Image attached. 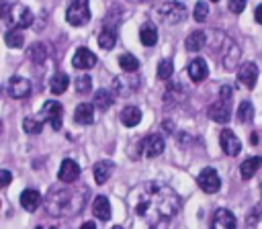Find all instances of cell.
Masks as SVG:
<instances>
[{
	"label": "cell",
	"instance_id": "f1b7e54d",
	"mask_svg": "<svg viewBox=\"0 0 262 229\" xmlns=\"http://www.w3.org/2000/svg\"><path fill=\"white\" fill-rule=\"evenodd\" d=\"M115 43H117V33H115V29L106 27V29H102V31L98 33V45H100L102 49H113Z\"/></svg>",
	"mask_w": 262,
	"mask_h": 229
},
{
	"label": "cell",
	"instance_id": "60d3db41",
	"mask_svg": "<svg viewBox=\"0 0 262 229\" xmlns=\"http://www.w3.org/2000/svg\"><path fill=\"white\" fill-rule=\"evenodd\" d=\"M250 141H252V143H258V135H256V133H252V135H250Z\"/></svg>",
	"mask_w": 262,
	"mask_h": 229
},
{
	"label": "cell",
	"instance_id": "5b68a950",
	"mask_svg": "<svg viewBox=\"0 0 262 229\" xmlns=\"http://www.w3.org/2000/svg\"><path fill=\"white\" fill-rule=\"evenodd\" d=\"M66 20L74 27H82L90 20V6L88 0H70L66 10Z\"/></svg>",
	"mask_w": 262,
	"mask_h": 229
},
{
	"label": "cell",
	"instance_id": "44dd1931",
	"mask_svg": "<svg viewBox=\"0 0 262 229\" xmlns=\"http://www.w3.org/2000/svg\"><path fill=\"white\" fill-rule=\"evenodd\" d=\"M92 213L100 219V221H108L111 219V202L104 194H98L92 202Z\"/></svg>",
	"mask_w": 262,
	"mask_h": 229
},
{
	"label": "cell",
	"instance_id": "52a82bcc",
	"mask_svg": "<svg viewBox=\"0 0 262 229\" xmlns=\"http://www.w3.org/2000/svg\"><path fill=\"white\" fill-rule=\"evenodd\" d=\"M137 147H139V155L156 157V155H160V153L164 151V139H162V135L151 133V135L143 137V139L137 143Z\"/></svg>",
	"mask_w": 262,
	"mask_h": 229
},
{
	"label": "cell",
	"instance_id": "74e56055",
	"mask_svg": "<svg viewBox=\"0 0 262 229\" xmlns=\"http://www.w3.org/2000/svg\"><path fill=\"white\" fill-rule=\"evenodd\" d=\"M12 182V174L8 170H0V188H6Z\"/></svg>",
	"mask_w": 262,
	"mask_h": 229
},
{
	"label": "cell",
	"instance_id": "8d00e7d4",
	"mask_svg": "<svg viewBox=\"0 0 262 229\" xmlns=\"http://www.w3.org/2000/svg\"><path fill=\"white\" fill-rule=\"evenodd\" d=\"M227 8H229L233 14H239V12L246 8V0H229V2H227Z\"/></svg>",
	"mask_w": 262,
	"mask_h": 229
},
{
	"label": "cell",
	"instance_id": "9a60e30c",
	"mask_svg": "<svg viewBox=\"0 0 262 229\" xmlns=\"http://www.w3.org/2000/svg\"><path fill=\"white\" fill-rule=\"evenodd\" d=\"M235 225H237V221H235L231 211H227V209L215 211L213 221H211V229H235Z\"/></svg>",
	"mask_w": 262,
	"mask_h": 229
},
{
	"label": "cell",
	"instance_id": "277c9868",
	"mask_svg": "<svg viewBox=\"0 0 262 229\" xmlns=\"http://www.w3.org/2000/svg\"><path fill=\"white\" fill-rule=\"evenodd\" d=\"M156 14L166 25H178V22H182L186 18L188 10H186V6L182 2H164V4H160L156 8Z\"/></svg>",
	"mask_w": 262,
	"mask_h": 229
},
{
	"label": "cell",
	"instance_id": "2e32d148",
	"mask_svg": "<svg viewBox=\"0 0 262 229\" xmlns=\"http://www.w3.org/2000/svg\"><path fill=\"white\" fill-rule=\"evenodd\" d=\"M186 72H188V76H190L192 82H203V80L209 76V67H207V63H205L203 57H194V59L188 63Z\"/></svg>",
	"mask_w": 262,
	"mask_h": 229
},
{
	"label": "cell",
	"instance_id": "cb8c5ba5",
	"mask_svg": "<svg viewBox=\"0 0 262 229\" xmlns=\"http://www.w3.org/2000/svg\"><path fill=\"white\" fill-rule=\"evenodd\" d=\"M113 102H115V98H113V92H111V90L100 88V90H96V92H94L92 104H94L98 110H106V108H111V106H113Z\"/></svg>",
	"mask_w": 262,
	"mask_h": 229
},
{
	"label": "cell",
	"instance_id": "f546056e",
	"mask_svg": "<svg viewBox=\"0 0 262 229\" xmlns=\"http://www.w3.org/2000/svg\"><path fill=\"white\" fill-rule=\"evenodd\" d=\"M68 84H70V78H68L63 72H57V74L51 78L49 88H51L53 94H63V92L68 90Z\"/></svg>",
	"mask_w": 262,
	"mask_h": 229
},
{
	"label": "cell",
	"instance_id": "d6986e66",
	"mask_svg": "<svg viewBox=\"0 0 262 229\" xmlns=\"http://www.w3.org/2000/svg\"><path fill=\"white\" fill-rule=\"evenodd\" d=\"M74 121L80 125H92L94 123V104H90V102L78 104L74 110Z\"/></svg>",
	"mask_w": 262,
	"mask_h": 229
},
{
	"label": "cell",
	"instance_id": "1f68e13d",
	"mask_svg": "<svg viewBox=\"0 0 262 229\" xmlns=\"http://www.w3.org/2000/svg\"><path fill=\"white\" fill-rule=\"evenodd\" d=\"M254 119V106L250 100H244L239 106H237V121L239 123H250Z\"/></svg>",
	"mask_w": 262,
	"mask_h": 229
},
{
	"label": "cell",
	"instance_id": "ab89813d",
	"mask_svg": "<svg viewBox=\"0 0 262 229\" xmlns=\"http://www.w3.org/2000/svg\"><path fill=\"white\" fill-rule=\"evenodd\" d=\"M80 229H96V225L94 223H90V221H86V223H82V227Z\"/></svg>",
	"mask_w": 262,
	"mask_h": 229
},
{
	"label": "cell",
	"instance_id": "e575fe53",
	"mask_svg": "<svg viewBox=\"0 0 262 229\" xmlns=\"http://www.w3.org/2000/svg\"><path fill=\"white\" fill-rule=\"evenodd\" d=\"M207 14H209V4L207 2H196V6H194V12H192V16H194V20L196 22H203L205 18H207Z\"/></svg>",
	"mask_w": 262,
	"mask_h": 229
},
{
	"label": "cell",
	"instance_id": "6da1fadb",
	"mask_svg": "<svg viewBox=\"0 0 262 229\" xmlns=\"http://www.w3.org/2000/svg\"><path fill=\"white\" fill-rule=\"evenodd\" d=\"M131 209L149 229H160L180 211V196L166 182L147 180L131 192Z\"/></svg>",
	"mask_w": 262,
	"mask_h": 229
},
{
	"label": "cell",
	"instance_id": "4316f807",
	"mask_svg": "<svg viewBox=\"0 0 262 229\" xmlns=\"http://www.w3.org/2000/svg\"><path fill=\"white\" fill-rule=\"evenodd\" d=\"M139 39H141V43H143L145 47L156 45V43H158V31H156V27H154L151 22L143 25V27L139 29Z\"/></svg>",
	"mask_w": 262,
	"mask_h": 229
},
{
	"label": "cell",
	"instance_id": "9c48e42d",
	"mask_svg": "<svg viewBox=\"0 0 262 229\" xmlns=\"http://www.w3.org/2000/svg\"><path fill=\"white\" fill-rule=\"evenodd\" d=\"M6 92H8V96L14 98V100L27 98V96L31 94V82H29L27 78H23V76H14V78L8 80Z\"/></svg>",
	"mask_w": 262,
	"mask_h": 229
},
{
	"label": "cell",
	"instance_id": "f6af8a7d",
	"mask_svg": "<svg viewBox=\"0 0 262 229\" xmlns=\"http://www.w3.org/2000/svg\"><path fill=\"white\" fill-rule=\"evenodd\" d=\"M211 2H219V0H211Z\"/></svg>",
	"mask_w": 262,
	"mask_h": 229
},
{
	"label": "cell",
	"instance_id": "30bf717a",
	"mask_svg": "<svg viewBox=\"0 0 262 229\" xmlns=\"http://www.w3.org/2000/svg\"><path fill=\"white\" fill-rule=\"evenodd\" d=\"M196 182H199L201 190H205L207 194H213V192H217V190L221 188V180H219V174H217L213 168H205V170L199 174Z\"/></svg>",
	"mask_w": 262,
	"mask_h": 229
},
{
	"label": "cell",
	"instance_id": "d4e9b609",
	"mask_svg": "<svg viewBox=\"0 0 262 229\" xmlns=\"http://www.w3.org/2000/svg\"><path fill=\"white\" fill-rule=\"evenodd\" d=\"M119 119H121V123L125 125V127H135V125H139V121H141V110L137 108V106H125L123 110H121V114H119Z\"/></svg>",
	"mask_w": 262,
	"mask_h": 229
},
{
	"label": "cell",
	"instance_id": "ac0fdd59",
	"mask_svg": "<svg viewBox=\"0 0 262 229\" xmlns=\"http://www.w3.org/2000/svg\"><path fill=\"white\" fill-rule=\"evenodd\" d=\"M20 207L29 213H35L39 207H41V194L33 188H27L20 192Z\"/></svg>",
	"mask_w": 262,
	"mask_h": 229
},
{
	"label": "cell",
	"instance_id": "603a6c76",
	"mask_svg": "<svg viewBox=\"0 0 262 229\" xmlns=\"http://www.w3.org/2000/svg\"><path fill=\"white\" fill-rule=\"evenodd\" d=\"M205 43H207V35H205V31H192V33H188V37H186V41H184L186 49L192 51V53L201 51V49L205 47Z\"/></svg>",
	"mask_w": 262,
	"mask_h": 229
},
{
	"label": "cell",
	"instance_id": "5bb4252c",
	"mask_svg": "<svg viewBox=\"0 0 262 229\" xmlns=\"http://www.w3.org/2000/svg\"><path fill=\"white\" fill-rule=\"evenodd\" d=\"M237 80L242 82V86L254 88V86H256V80H258V65L252 63V61L242 63L239 70H237Z\"/></svg>",
	"mask_w": 262,
	"mask_h": 229
},
{
	"label": "cell",
	"instance_id": "4dcf8cb0",
	"mask_svg": "<svg viewBox=\"0 0 262 229\" xmlns=\"http://www.w3.org/2000/svg\"><path fill=\"white\" fill-rule=\"evenodd\" d=\"M119 65H121V70H123V72L133 74V72L139 67V61H137V57H135V55H131V53H123V55L119 57Z\"/></svg>",
	"mask_w": 262,
	"mask_h": 229
},
{
	"label": "cell",
	"instance_id": "7402d4cb",
	"mask_svg": "<svg viewBox=\"0 0 262 229\" xmlns=\"http://www.w3.org/2000/svg\"><path fill=\"white\" fill-rule=\"evenodd\" d=\"M260 166H262V157H260V155L244 159V162L239 164V174H242V178H244V180H250V178L260 170Z\"/></svg>",
	"mask_w": 262,
	"mask_h": 229
},
{
	"label": "cell",
	"instance_id": "ba28073f",
	"mask_svg": "<svg viewBox=\"0 0 262 229\" xmlns=\"http://www.w3.org/2000/svg\"><path fill=\"white\" fill-rule=\"evenodd\" d=\"M207 114L215 123H223V125L229 123V119H231V100L229 98H219L217 102H213L207 108Z\"/></svg>",
	"mask_w": 262,
	"mask_h": 229
},
{
	"label": "cell",
	"instance_id": "d590c367",
	"mask_svg": "<svg viewBox=\"0 0 262 229\" xmlns=\"http://www.w3.org/2000/svg\"><path fill=\"white\" fill-rule=\"evenodd\" d=\"M90 88H92V80H90V76H80V78L76 80V90H78L80 94L90 92Z\"/></svg>",
	"mask_w": 262,
	"mask_h": 229
},
{
	"label": "cell",
	"instance_id": "836d02e7",
	"mask_svg": "<svg viewBox=\"0 0 262 229\" xmlns=\"http://www.w3.org/2000/svg\"><path fill=\"white\" fill-rule=\"evenodd\" d=\"M23 129H25L27 133H31V135H37V133H41V129H43V121L25 119V121H23Z\"/></svg>",
	"mask_w": 262,
	"mask_h": 229
},
{
	"label": "cell",
	"instance_id": "e0dca14e",
	"mask_svg": "<svg viewBox=\"0 0 262 229\" xmlns=\"http://www.w3.org/2000/svg\"><path fill=\"white\" fill-rule=\"evenodd\" d=\"M139 88V78H135V76H119V78H115V90H117V94H131V92H135Z\"/></svg>",
	"mask_w": 262,
	"mask_h": 229
},
{
	"label": "cell",
	"instance_id": "7c38bea8",
	"mask_svg": "<svg viewBox=\"0 0 262 229\" xmlns=\"http://www.w3.org/2000/svg\"><path fill=\"white\" fill-rule=\"evenodd\" d=\"M96 61H98L96 55L88 47H78L74 57H72V65L78 67V70H90V67L96 65Z\"/></svg>",
	"mask_w": 262,
	"mask_h": 229
},
{
	"label": "cell",
	"instance_id": "b9f144b4",
	"mask_svg": "<svg viewBox=\"0 0 262 229\" xmlns=\"http://www.w3.org/2000/svg\"><path fill=\"white\" fill-rule=\"evenodd\" d=\"M37 229H57V227H53V225H39Z\"/></svg>",
	"mask_w": 262,
	"mask_h": 229
},
{
	"label": "cell",
	"instance_id": "3957f363",
	"mask_svg": "<svg viewBox=\"0 0 262 229\" xmlns=\"http://www.w3.org/2000/svg\"><path fill=\"white\" fill-rule=\"evenodd\" d=\"M0 16L4 22L10 25V29H27L33 25V12L20 4V2H2L0 0Z\"/></svg>",
	"mask_w": 262,
	"mask_h": 229
},
{
	"label": "cell",
	"instance_id": "bcb514c9",
	"mask_svg": "<svg viewBox=\"0 0 262 229\" xmlns=\"http://www.w3.org/2000/svg\"><path fill=\"white\" fill-rule=\"evenodd\" d=\"M260 194H262V186H260Z\"/></svg>",
	"mask_w": 262,
	"mask_h": 229
},
{
	"label": "cell",
	"instance_id": "ee69618b",
	"mask_svg": "<svg viewBox=\"0 0 262 229\" xmlns=\"http://www.w3.org/2000/svg\"><path fill=\"white\" fill-rule=\"evenodd\" d=\"M113 229H123V227H119V225H117V227H113Z\"/></svg>",
	"mask_w": 262,
	"mask_h": 229
},
{
	"label": "cell",
	"instance_id": "ffe728a7",
	"mask_svg": "<svg viewBox=\"0 0 262 229\" xmlns=\"http://www.w3.org/2000/svg\"><path fill=\"white\" fill-rule=\"evenodd\" d=\"M113 172H115V164L113 162H96L94 164V170H92V174H94V182L96 184H104L111 176H113Z\"/></svg>",
	"mask_w": 262,
	"mask_h": 229
},
{
	"label": "cell",
	"instance_id": "7a4b0ae2",
	"mask_svg": "<svg viewBox=\"0 0 262 229\" xmlns=\"http://www.w3.org/2000/svg\"><path fill=\"white\" fill-rule=\"evenodd\" d=\"M86 186H53L45 196V209L55 217H74L82 213V209L86 207Z\"/></svg>",
	"mask_w": 262,
	"mask_h": 229
},
{
	"label": "cell",
	"instance_id": "f35d334b",
	"mask_svg": "<svg viewBox=\"0 0 262 229\" xmlns=\"http://www.w3.org/2000/svg\"><path fill=\"white\" fill-rule=\"evenodd\" d=\"M254 18H256V22H260V25H262V4H258V6H256V10H254Z\"/></svg>",
	"mask_w": 262,
	"mask_h": 229
},
{
	"label": "cell",
	"instance_id": "83f0119b",
	"mask_svg": "<svg viewBox=\"0 0 262 229\" xmlns=\"http://www.w3.org/2000/svg\"><path fill=\"white\" fill-rule=\"evenodd\" d=\"M4 41H6L8 47L18 49V47H23V43H25V33H23L20 29H8V31L4 33Z\"/></svg>",
	"mask_w": 262,
	"mask_h": 229
},
{
	"label": "cell",
	"instance_id": "7bdbcfd3",
	"mask_svg": "<svg viewBox=\"0 0 262 229\" xmlns=\"http://www.w3.org/2000/svg\"><path fill=\"white\" fill-rule=\"evenodd\" d=\"M129 2H149V0H129Z\"/></svg>",
	"mask_w": 262,
	"mask_h": 229
},
{
	"label": "cell",
	"instance_id": "d6a6232c",
	"mask_svg": "<svg viewBox=\"0 0 262 229\" xmlns=\"http://www.w3.org/2000/svg\"><path fill=\"white\" fill-rule=\"evenodd\" d=\"M172 74H174V63L170 59H162L160 65H158V78L168 80V78H172Z\"/></svg>",
	"mask_w": 262,
	"mask_h": 229
},
{
	"label": "cell",
	"instance_id": "8992f818",
	"mask_svg": "<svg viewBox=\"0 0 262 229\" xmlns=\"http://www.w3.org/2000/svg\"><path fill=\"white\" fill-rule=\"evenodd\" d=\"M39 114H41L39 121L49 123L53 131H59V129H61V125H63V106H61L57 100H47V102L43 104V108H41Z\"/></svg>",
	"mask_w": 262,
	"mask_h": 229
},
{
	"label": "cell",
	"instance_id": "4fadbf2b",
	"mask_svg": "<svg viewBox=\"0 0 262 229\" xmlns=\"http://www.w3.org/2000/svg\"><path fill=\"white\" fill-rule=\"evenodd\" d=\"M57 178L63 182V184H74L78 178H80V166L74 162V159H63L61 166H59V172H57Z\"/></svg>",
	"mask_w": 262,
	"mask_h": 229
},
{
	"label": "cell",
	"instance_id": "484cf974",
	"mask_svg": "<svg viewBox=\"0 0 262 229\" xmlns=\"http://www.w3.org/2000/svg\"><path fill=\"white\" fill-rule=\"evenodd\" d=\"M47 53H49L47 45H45V43H39V41L33 43V45L27 49V55H29V59H31L33 63H41V61H45Z\"/></svg>",
	"mask_w": 262,
	"mask_h": 229
},
{
	"label": "cell",
	"instance_id": "8fae6325",
	"mask_svg": "<svg viewBox=\"0 0 262 229\" xmlns=\"http://www.w3.org/2000/svg\"><path fill=\"white\" fill-rule=\"evenodd\" d=\"M219 143H221V149L225 155H237L242 151V143L237 139V135L231 131V129H223L221 135H219Z\"/></svg>",
	"mask_w": 262,
	"mask_h": 229
}]
</instances>
